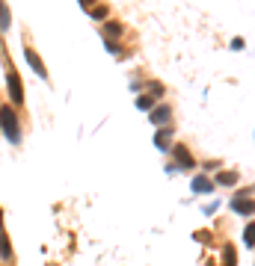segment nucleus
Segmentation results:
<instances>
[{
	"label": "nucleus",
	"instance_id": "obj_20",
	"mask_svg": "<svg viewBox=\"0 0 255 266\" xmlns=\"http://www.w3.org/2000/svg\"><path fill=\"white\" fill-rule=\"evenodd\" d=\"M0 225H3V210H0Z\"/></svg>",
	"mask_w": 255,
	"mask_h": 266
},
{
	"label": "nucleus",
	"instance_id": "obj_4",
	"mask_svg": "<svg viewBox=\"0 0 255 266\" xmlns=\"http://www.w3.org/2000/svg\"><path fill=\"white\" fill-rule=\"evenodd\" d=\"M6 86H9L12 101H15V104H21V101H24V86H21V77H18L15 71H9V74H6Z\"/></svg>",
	"mask_w": 255,
	"mask_h": 266
},
{
	"label": "nucleus",
	"instance_id": "obj_11",
	"mask_svg": "<svg viewBox=\"0 0 255 266\" xmlns=\"http://www.w3.org/2000/svg\"><path fill=\"white\" fill-rule=\"evenodd\" d=\"M216 183H223V186H235V183H237V172H220V175H216Z\"/></svg>",
	"mask_w": 255,
	"mask_h": 266
},
{
	"label": "nucleus",
	"instance_id": "obj_15",
	"mask_svg": "<svg viewBox=\"0 0 255 266\" xmlns=\"http://www.w3.org/2000/svg\"><path fill=\"white\" fill-rule=\"evenodd\" d=\"M110 35H113V39H116V35H122V24H116V21L107 24V39H110Z\"/></svg>",
	"mask_w": 255,
	"mask_h": 266
},
{
	"label": "nucleus",
	"instance_id": "obj_16",
	"mask_svg": "<svg viewBox=\"0 0 255 266\" xmlns=\"http://www.w3.org/2000/svg\"><path fill=\"white\" fill-rule=\"evenodd\" d=\"M107 15H110V12H107V6H92V18L95 21H104Z\"/></svg>",
	"mask_w": 255,
	"mask_h": 266
},
{
	"label": "nucleus",
	"instance_id": "obj_18",
	"mask_svg": "<svg viewBox=\"0 0 255 266\" xmlns=\"http://www.w3.org/2000/svg\"><path fill=\"white\" fill-rule=\"evenodd\" d=\"M107 51H110V53H119V45H116L113 39H107Z\"/></svg>",
	"mask_w": 255,
	"mask_h": 266
},
{
	"label": "nucleus",
	"instance_id": "obj_9",
	"mask_svg": "<svg viewBox=\"0 0 255 266\" xmlns=\"http://www.w3.org/2000/svg\"><path fill=\"white\" fill-rule=\"evenodd\" d=\"M223 266H237V251H235V246H226V248H223Z\"/></svg>",
	"mask_w": 255,
	"mask_h": 266
},
{
	"label": "nucleus",
	"instance_id": "obj_12",
	"mask_svg": "<svg viewBox=\"0 0 255 266\" xmlns=\"http://www.w3.org/2000/svg\"><path fill=\"white\" fill-rule=\"evenodd\" d=\"M0 257H3V260H9V257H12V246H9L6 234H0Z\"/></svg>",
	"mask_w": 255,
	"mask_h": 266
},
{
	"label": "nucleus",
	"instance_id": "obj_8",
	"mask_svg": "<svg viewBox=\"0 0 255 266\" xmlns=\"http://www.w3.org/2000/svg\"><path fill=\"white\" fill-rule=\"evenodd\" d=\"M169 139H172V130H169V127H163V130L155 133V145H157L160 151H169Z\"/></svg>",
	"mask_w": 255,
	"mask_h": 266
},
{
	"label": "nucleus",
	"instance_id": "obj_19",
	"mask_svg": "<svg viewBox=\"0 0 255 266\" xmlns=\"http://www.w3.org/2000/svg\"><path fill=\"white\" fill-rule=\"evenodd\" d=\"M78 3H80L83 9H92V6H95V0H78Z\"/></svg>",
	"mask_w": 255,
	"mask_h": 266
},
{
	"label": "nucleus",
	"instance_id": "obj_2",
	"mask_svg": "<svg viewBox=\"0 0 255 266\" xmlns=\"http://www.w3.org/2000/svg\"><path fill=\"white\" fill-rule=\"evenodd\" d=\"M229 207L240 216H252L255 213V198H252V189H240V193L229 201Z\"/></svg>",
	"mask_w": 255,
	"mask_h": 266
},
{
	"label": "nucleus",
	"instance_id": "obj_17",
	"mask_svg": "<svg viewBox=\"0 0 255 266\" xmlns=\"http://www.w3.org/2000/svg\"><path fill=\"white\" fill-rule=\"evenodd\" d=\"M152 95L160 98V95H163V86H160V83H152Z\"/></svg>",
	"mask_w": 255,
	"mask_h": 266
},
{
	"label": "nucleus",
	"instance_id": "obj_13",
	"mask_svg": "<svg viewBox=\"0 0 255 266\" xmlns=\"http://www.w3.org/2000/svg\"><path fill=\"white\" fill-rule=\"evenodd\" d=\"M9 6L6 3H0V30H9Z\"/></svg>",
	"mask_w": 255,
	"mask_h": 266
},
{
	"label": "nucleus",
	"instance_id": "obj_6",
	"mask_svg": "<svg viewBox=\"0 0 255 266\" xmlns=\"http://www.w3.org/2000/svg\"><path fill=\"white\" fill-rule=\"evenodd\" d=\"M149 119H152V124H169L172 122V109L169 106H157Z\"/></svg>",
	"mask_w": 255,
	"mask_h": 266
},
{
	"label": "nucleus",
	"instance_id": "obj_7",
	"mask_svg": "<svg viewBox=\"0 0 255 266\" xmlns=\"http://www.w3.org/2000/svg\"><path fill=\"white\" fill-rule=\"evenodd\" d=\"M211 189H214V180L211 177H205V175L193 177V193H211Z\"/></svg>",
	"mask_w": 255,
	"mask_h": 266
},
{
	"label": "nucleus",
	"instance_id": "obj_14",
	"mask_svg": "<svg viewBox=\"0 0 255 266\" xmlns=\"http://www.w3.org/2000/svg\"><path fill=\"white\" fill-rule=\"evenodd\" d=\"M155 101H157L155 95H139V101H137V106H139V109H152V106H155Z\"/></svg>",
	"mask_w": 255,
	"mask_h": 266
},
{
	"label": "nucleus",
	"instance_id": "obj_1",
	"mask_svg": "<svg viewBox=\"0 0 255 266\" xmlns=\"http://www.w3.org/2000/svg\"><path fill=\"white\" fill-rule=\"evenodd\" d=\"M0 130L6 133V139L12 145L21 142V127H18V119H15V109L12 106H0Z\"/></svg>",
	"mask_w": 255,
	"mask_h": 266
},
{
	"label": "nucleus",
	"instance_id": "obj_10",
	"mask_svg": "<svg viewBox=\"0 0 255 266\" xmlns=\"http://www.w3.org/2000/svg\"><path fill=\"white\" fill-rule=\"evenodd\" d=\"M243 243H246V248H255V222H249L243 228Z\"/></svg>",
	"mask_w": 255,
	"mask_h": 266
},
{
	"label": "nucleus",
	"instance_id": "obj_3",
	"mask_svg": "<svg viewBox=\"0 0 255 266\" xmlns=\"http://www.w3.org/2000/svg\"><path fill=\"white\" fill-rule=\"evenodd\" d=\"M172 157H175V166L184 169V172H190V169L196 166V160L190 157V151H187L184 145H175V148H172Z\"/></svg>",
	"mask_w": 255,
	"mask_h": 266
},
{
	"label": "nucleus",
	"instance_id": "obj_5",
	"mask_svg": "<svg viewBox=\"0 0 255 266\" xmlns=\"http://www.w3.org/2000/svg\"><path fill=\"white\" fill-rule=\"evenodd\" d=\"M24 56H27V62H30V68L39 74L42 80H48V71H45V65H42V59H39V53H36L33 48H24Z\"/></svg>",
	"mask_w": 255,
	"mask_h": 266
}]
</instances>
